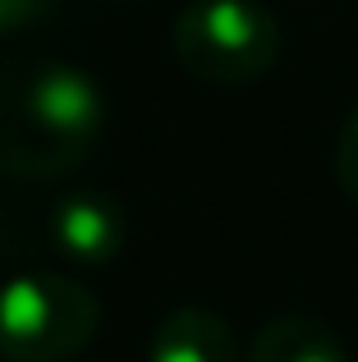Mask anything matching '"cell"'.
I'll return each instance as SVG.
<instances>
[{
    "mask_svg": "<svg viewBox=\"0 0 358 362\" xmlns=\"http://www.w3.org/2000/svg\"><path fill=\"white\" fill-rule=\"evenodd\" d=\"M179 69L216 88H248L280 60V23L262 0H188L175 14Z\"/></svg>",
    "mask_w": 358,
    "mask_h": 362,
    "instance_id": "2",
    "label": "cell"
},
{
    "mask_svg": "<svg viewBox=\"0 0 358 362\" xmlns=\"http://www.w3.org/2000/svg\"><path fill=\"white\" fill-rule=\"evenodd\" d=\"M97 321V298L64 275L28 271L0 284V358L5 362H74L92 344Z\"/></svg>",
    "mask_w": 358,
    "mask_h": 362,
    "instance_id": "3",
    "label": "cell"
},
{
    "mask_svg": "<svg viewBox=\"0 0 358 362\" xmlns=\"http://www.w3.org/2000/svg\"><path fill=\"white\" fill-rule=\"evenodd\" d=\"M335 184L350 202H358V106L350 110V119L340 124V138H335Z\"/></svg>",
    "mask_w": 358,
    "mask_h": 362,
    "instance_id": "7",
    "label": "cell"
},
{
    "mask_svg": "<svg viewBox=\"0 0 358 362\" xmlns=\"http://www.w3.org/2000/svg\"><path fill=\"white\" fill-rule=\"evenodd\" d=\"M143 362H243L234 330L212 308H175L152 326Z\"/></svg>",
    "mask_w": 358,
    "mask_h": 362,
    "instance_id": "5",
    "label": "cell"
},
{
    "mask_svg": "<svg viewBox=\"0 0 358 362\" xmlns=\"http://www.w3.org/2000/svg\"><path fill=\"white\" fill-rule=\"evenodd\" d=\"M243 362H350L340 335L308 312H280L262 321Z\"/></svg>",
    "mask_w": 358,
    "mask_h": 362,
    "instance_id": "6",
    "label": "cell"
},
{
    "mask_svg": "<svg viewBox=\"0 0 358 362\" xmlns=\"http://www.w3.org/2000/svg\"><path fill=\"white\" fill-rule=\"evenodd\" d=\"M106 92L69 60L0 64V175L60 179L97 151Z\"/></svg>",
    "mask_w": 358,
    "mask_h": 362,
    "instance_id": "1",
    "label": "cell"
},
{
    "mask_svg": "<svg viewBox=\"0 0 358 362\" xmlns=\"http://www.w3.org/2000/svg\"><path fill=\"white\" fill-rule=\"evenodd\" d=\"M46 243H51V252H60L64 262H74V266L115 262L129 243L125 206L106 193L79 188V193L60 197V202L51 206V216H46Z\"/></svg>",
    "mask_w": 358,
    "mask_h": 362,
    "instance_id": "4",
    "label": "cell"
},
{
    "mask_svg": "<svg viewBox=\"0 0 358 362\" xmlns=\"http://www.w3.org/2000/svg\"><path fill=\"white\" fill-rule=\"evenodd\" d=\"M55 9V0H0V42L28 33L33 23H42Z\"/></svg>",
    "mask_w": 358,
    "mask_h": 362,
    "instance_id": "8",
    "label": "cell"
}]
</instances>
